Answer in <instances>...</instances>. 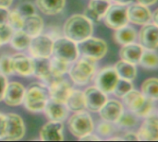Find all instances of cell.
<instances>
[{
	"label": "cell",
	"instance_id": "ac0fdd59",
	"mask_svg": "<svg viewBox=\"0 0 158 142\" xmlns=\"http://www.w3.org/2000/svg\"><path fill=\"white\" fill-rule=\"evenodd\" d=\"M98 112L102 119H104L105 121L117 123V121L124 112V109L120 102L117 100H107Z\"/></svg>",
	"mask_w": 158,
	"mask_h": 142
},
{
	"label": "cell",
	"instance_id": "e575fe53",
	"mask_svg": "<svg viewBox=\"0 0 158 142\" xmlns=\"http://www.w3.org/2000/svg\"><path fill=\"white\" fill-rule=\"evenodd\" d=\"M117 123L124 128H131L136 126L137 118L133 113H122Z\"/></svg>",
	"mask_w": 158,
	"mask_h": 142
},
{
	"label": "cell",
	"instance_id": "f5cc1de1",
	"mask_svg": "<svg viewBox=\"0 0 158 142\" xmlns=\"http://www.w3.org/2000/svg\"><path fill=\"white\" fill-rule=\"evenodd\" d=\"M106 1H109V0H106Z\"/></svg>",
	"mask_w": 158,
	"mask_h": 142
},
{
	"label": "cell",
	"instance_id": "8fae6325",
	"mask_svg": "<svg viewBox=\"0 0 158 142\" xmlns=\"http://www.w3.org/2000/svg\"><path fill=\"white\" fill-rule=\"evenodd\" d=\"M140 44L146 50L156 51L158 46V27L156 24H144L139 34Z\"/></svg>",
	"mask_w": 158,
	"mask_h": 142
},
{
	"label": "cell",
	"instance_id": "836d02e7",
	"mask_svg": "<svg viewBox=\"0 0 158 142\" xmlns=\"http://www.w3.org/2000/svg\"><path fill=\"white\" fill-rule=\"evenodd\" d=\"M131 90H133V84L131 83V81L118 79V80L113 90V92L117 97L122 98L125 94H127Z\"/></svg>",
	"mask_w": 158,
	"mask_h": 142
},
{
	"label": "cell",
	"instance_id": "f35d334b",
	"mask_svg": "<svg viewBox=\"0 0 158 142\" xmlns=\"http://www.w3.org/2000/svg\"><path fill=\"white\" fill-rule=\"evenodd\" d=\"M16 10L18 11V13L22 18H25V17L31 16L32 14H35V7L32 5V3H31V2H22V3H20L16 7Z\"/></svg>",
	"mask_w": 158,
	"mask_h": 142
},
{
	"label": "cell",
	"instance_id": "60d3db41",
	"mask_svg": "<svg viewBox=\"0 0 158 142\" xmlns=\"http://www.w3.org/2000/svg\"><path fill=\"white\" fill-rule=\"evenodd\" d=\"M13 32H14V30L8 24H6L0 27V44L8 43L12 37Z\"/></svg>",
	"mask_w": 158,
	"mask_h": 142
},
{
	"label": "cell",
	"instance_id": "f6af8a7d",
	"mask_svg": "<svg viewBox=\"0 0 158 142\" xmlns=\"http://www.w3.org/2000/svg\"><path fill=\"white\" fill-rule=\"evenodd\" d=\"M6 115L0 114V140L3 139L5 132H6Z\"/></svg>",
	"mask_w": 158,
	"mask_h": 142
},
{
	"label": "cell",
	"instance_id": "bcb514c9",
	"mask_svg": "<svg viewBox=\"0 0 158 142\" xmlns=\"http://www.w3.org/2000/svg\"><path fill=\"white\" fill-rule=\"evenodd\" d=\"M123 140H126V141H139V139H138V135L137 133H134V132H128L125 134V136L122 138Z\"/></svg>",
	"mask_w": 158,
	"mask_h": 142
},
{
	"label": "cell",
	"instance_id": "5b68a950",
	"mask_svg": "<svg viewBox=\"0 0 158 142\" xmlns=\"http://www.w3.org/2000/svg\"><path fill=\"white\" fill-rule=\"evenodd\" d=\"M52 55L54 57L69 64L77 60L79 50L75 42L67 37H61L54 42Z\"/></svg>",
	"mask_w": 158,
	"mask_h": 142
},
{
	"label": "cell",
	"instance_id": "3957f363",
	"mask_svg": "<svg viewBox=\"0 0 158 142\" xmlns=\"http://www.w3.org/2000/svg\"><path fill=\"white\" fill-rule=\"evenodd\" d=\"M95 73V61L90 58L82 57L77 61L69 71L70 79L78 85L89 83Z\"/></svg>",
	"mask_w": 158,
	"mask_h": 142
},
{
	"label": "cell",
	"instance_id": "ba28073f",
	"mask_svg": "<svg viewBox=\"0 0 158 142\" xmlns=\"http://www.w3.org/2000/svg\"><path fill=\"white\" fill-rule=\"evenodd\" d=\"M54 41L47 35L39 34L31 39L29 49L33 58H49L52 55Z\"/></svg>",
	"mask_w": 158,
	"mask_h": 142
},
{
	"label": "cell",
	"instance_id": "44dd1931",
	"mask_svg": "<svg viewBox=\"0 0 158 142\" xmlns=\"http://www.w3.org/2000/svg\"><path fill=\"white\" fill-rule=\"evenodd\" d=\"M44 29V20L37 15L32 14L31 16L23 18V22L21 26V30L27 33L30 37H34L41 34Z\"/></svg>",
	"mask_w": 158,
	"mask_h": 142
},
{
	"label": "cell",
	"instance_id": "7c38bea8",
	"mask_svg": "<svg viewBox=\"0 0 158 142\" xmlns=\"http://www.w3.org/2000/svg\"><path fill=\"white\" fill-rule=\"evenodd\" d=\"M72 90L73 89L69 81H67L63 78L56 79L50 83V99L61 103H66V101Z\"/></svg>",
	"mask_w": 158,
	"mask_h": 142
},
{
	"label": "cell",
	"instance_id": "5bb4252c",
	"mask_svg": "<svg viewBox=\"0 0 158 142\" xmlns=\"http://www.w3.org/2000/svg\"><path fill=\"white\" fill-rule=\"evenodd\" d=\"M139 140L143 141H156L158 140V120L157 116L150 115L140 128L138 133Z\"/></svg>",
	"mask_w": 158,
	"mask_h": 142
},
{
	"label": "cell",
	"instance_id": "e0dca14e",
	"mask_svg": "<svg viewBox=\"0 0 158 142\" xmlns=\"http://www.w3.org/2000/svg\"><path fill=\"white\" fill-rule=\"evenodd\" d=\"M11 61L14 73L23 77H28L33 74L34 61L32 58L22 54H17L11 56Z\"/></svg>",
	"mask_w": 158,
	"mask_h": 142
},
{
	"label": "cell",
	"instance_id": "ffe728a7",
	"mask_svg": "<svg viewBox=\"0 0 158 142\" xmlns=\"http://www.w3.org/2000/svg\"><path fill=\"white\" fill-rule=\"evenodd\" d=\"M46 116L50 119V121H57L62 122L68 117L69 109L67 108L65 103H58L52 99H49L46 103L44 109Z\"/></svg>",
	"mask_w": 158,
	"mask_h": 142
},
{
	"label": "cell",
	"instance_id": "7bdbcfd3",
	"mask_svg": "<svg viewBox=\"0 0 158 142\" xmlns=\"http://www.w3.org/2000/svg\"><path fill=\"white\" fill-rule=\"evenodd\" d=\"M9 11L5 7H0V27L7 24Z\"/></svg>",
	"mask_w": 158,
	"mask_h": 142
},
{
	"label": "cell",
	"instance_id": "4316f807",
	"mask_svg": "<svg viewBox=\"0 0 158 142\" xmlns=\"http://www.w3.org/2000/svg\"><path fill=\"white\" fill-rule=\"evenodd\" d=\"M38 8L46 15H56L61 12L66 0H36Z\"/></svg>",
	"mask_w": 158,
	"mask_h": 142
},
{
	"label": "cell",
	"instance_id": "30bf717a",
	"mask_svg": "<svg viewBox=\"0 0 158 142\" xmlns=\"http://www.w3.org/2000/svg\"><path fill=\"white\" fill-rule=\"evenodd\" d=\"M118 76L112 67H107L100 70L95 79V87L105 93L113 92V90L118 80Z\"/></svg>",
	"mask_w": 158,
	"mask_h": 142
},
{
	"label": "cell",
	"instance_id": "277c9868",
	"mask_svg": "<svg viewBox=\"0 0 158 142\" xmlns=\"http://www.w3.org/2000/svg\"><path fill=\"white\" fill-rule=\"evenodd\" d=\"M77 46L82 57L90 58L94 61L103 58L107 53L106 43L102 39L92 36L78 43Z\"/></svg>",
	"mask_w": 158,
	"mask_h": 142
},
{
	"label": "cell",
	"instance_id": "d590c367",
	"mask_svg": "<svg viewBox=\"0 0 158 142\" xmlns=\"http://www.w3.org/2000/svg\"><path fill=\"white\" fill-rule=\"evenodd\" d=\"M22 22H23V18L18 13V11L16 9L12 10L11 12H9L8 18H7V24L14 30H21Z\"/></svg>",
	"mask_w": 158,
	"mask_h": 142
},
{
	"label": "cell",
	"instance_id": "2e32d148",
	"mask_svg": "<svg viewBox=\"0 0 158 142\" xmlns=\"http://www.w3.org/2000/svg\"><path fill=\"white\" fill-rule=\"evenodd\" d=\"M127 14L129 21L134 24L144 25L151 21L152 13L146 6H143L140 3L133 4L127 7Z\"/></svg>",
	"mask_w": 158,
	"mask_h": 142
},
{
	"label": "cell",
	"instance_id": "cb8c5ba5",
	"mask_svg": "<svg viewBox=\"0 0 158 142\" xmlns=\"http://www.w3.org/2000/svg\"><path fill=\"white\" fill-rule=\"evenodd\" d=\"M122 98H123V102L126 104V106L134 115L142 107V105L143 104V103L146 99V97L143 93H141L140 91H135V90H131L127 94H125Z\"/></svg>",
	"mask_w": 158,
	"mask_h": 142
},
{
	"label": "cell",
	"instance_id": "d4e9b609",
	"mask_svg": "<svg viewBox=\"0 0 158 142\" xmlns=\"http://www.w3.org/2000/svg\"><path fill=\"white\" fill-rule=\"evenodd\" d=\"M115 30L116 31L114 33V39L120 45L134 43L137 39V32L135 29L131 26L125 25Z\"/></svg>",
	"mask_w": 158,
	"mask_h": 142
},
{
	"label": "cell",
	"instance_id": "52a82bcc",
	"mask_svg": "<svg viewBox=\"0 0 158 142\" xmlns=\"http://www.w3.org/2000/svg\"><path fill=\"white\" fill-rule=\"evenodd\" d=\"M105 24L112 30H118L128 24L127 6L121 4H115L109 6L105 16Z\"/></svg>",
	"mask_w": 158,
	"mask_h": 142
},
{
	"label": "cell",
	"instance_id": "7a4b0ae2",
	"mask_svg": "<svg viewBox=\"0 0 158 142\" xmlns=\"http://www.w3.org/2000/svg\"><path fill=\"white\" fill-rule=\"evenodd\" d=\"M50 99L49 88L42 83H32L25 89L23 103L25 108L31 113L44 111Z\"/></svg>",
	"mask_w": 158,
	"mask_h": 142
},
{
	"label": "cell",
	"instance_id": "d6986e66",
	"mask_svg": "<svg viewBox=\"0 0 158 142\" xmlns=\"http://www.w3.org/2000/svg\"><path fill=\"white\" fill-rule=\"evenodd\" d=\"M63 124L57 121H50L43 126L40 130V139L43 141H62Z\"/></svg>",
	"mask_w": 158,
	"mask_h": 142
},
{
	"label": "cell",
	"instance_id": "9c48e42d",
	"mask_svg": "<svg viewBox=\"0 0 158 142\" xmlns=\"http://www.w3.org/2000/svg\"><path fill=\"white\" fill-rule=\"evenodd\" d=\"M6 117V132L3 137V140L14 141L19 140L23 138L25 134V126L22 118L15 114H7Z\"/></svg>",
	"mask_w": 158,
	"mask_h": 142
},
{
	"label": "cell",
	"instance_id": "8992f818",
	"mask_svg": "<svg viewBox=\"0 0 158 142\" xmlns=\"http://www.w3.org/2000/svg\"><path fill=\"white\" fill-rule=\"evenodd\" d=\"M69 130L76 138H82L94 130V122L91 116L83 111L76 112L69 119Z\"/></svg>",
	"mask_w": 158,
	"mask_h": 142
},
{
	"label": "cell",
	"instance_id": "f546056e",
	"mask_svg": "<svg viewBox=\"0 0 158 142\" xmlns=\"http://www.w3.org/2000/svg\"><path fill=\"white\" fill-rule=\"evenodd\" d=\"M142 67L147 69H156L158 67V57L156 51L154 50H143L140 62Z\"/></svg>",
	"mask_w": 158,
	"mask_h": 142
},
{
	"label": "cell",
	"instance_id": "8d00e7d4",
	"mask_svg": "<svg viewBox=\"0 0 158 142\" xmlns=\"http://www.w3.org/2000/svg\"><path fill=\"white\" fill-rule=\"evenodd\" d=\"M0 73L5 76H9L14 73L10 56L8 55L0 56Z\"/></svg>",
	"mask_w": 158,
	"mask_h": 142
},
{
	"label": "cell",
	"instance_id": "83f0119b",
	"mask_svg": "<svg viewBox=\"0 0 158 142\" xmlns=\"http://www.w3.org/2000/svg\"><path fill=\"white\" fill-rule=\"evenodd\" d=\"M66 106L67 108L71 112H80L84 111L86 108L85 105V98H84V92L81 91H75L72 90L69 96L68 97L66 101Z\"/></svg>",
	"mask_w": 158,
	"mask_h": 142
},
{
	"label": "cell",
	"instance_id": "1f68e13d",
	"mask_svg": "<svg viewBox=\"0 0 158 142\" xmlns=\"http://www.w3.org/2000/svg\"><path fill=\"white\" fill-rule=\"evenodd\" d=\"M68 69H69V63L56 57H53L50 60V71L53 80L58 78H62L63 75L68 71Z\"/></svg>",
	"mask_w": 158,
	"mask_h": 142
},
{
	"label": "cell",
	"instance_id": "484cf974",
	"mask_svg": "<svg viewBox=\"0 0 158 142\" xmlns=\"http://www.w3.org/2000/svg\"><path fill=\"white\" fill-rule=\"evenodd\" d=\"M114 68L119 79L130 81H133L136 79L137 69L135 67V65L133 64H131L124 60H120L116 63Z\"/></svg>",
	"mask_w": 158,
	"mask_h": 142
},
{
	"label": "cell",
	"instance_id": "6da1fadb",
	"mask_svg": "<svg viewBox=\"0 0 158 142\" xmlns=\"http://www.w3.org/2000/svg\"><path fill=\"white\" fill-rule=\"evenodd\" d=\"M93 23L84 15H73L64 25V33L67 38L75 43H80L92 36Z\"/></svg>",
	"mask_w": 158,
	"mask_h": 142
},
{
	"label": "cell",
	"instance_id": "ee69618b",
	"mask_svg": "<svg viewBox=\"0 0 158 142\" xmlns=\"http://www.w3.org/2000/svg\"><path fill=\"white\" fill-rule=\"evenodd\" d=\"M6 85H7V79L6 76L0 73V101L3 100V96H4V92L6 88Z\"/></svg>",
	"mask_w": 158,
	"mask_h": 142
},
{
	"label": "cell",
	"instance_id": "d6a6232c",
	"mask_svg": "<svg viewBox=\"0 0 158 142\" xmlns=\"http://www.w3.org/2000/svg\"><path fill=\"white\" fill-rule=\"evenodd\" d=\"M109 6H110L109 2L106 0H91L88 7L102 18H104Z\"/></svg>",
	"mask_w": 158,
	"mask_h": 142
},
{
	"label": "cell",
	"instance_id": "ab89813d",
	"mask_svg": "<svg viewBox=\"0 0 158 142\" xmlns=\"http://www.w3.org/2000/svg\"><path fill=\"white\" fill-rule=\"evenodd\" d=\"M114 132V128L111 125L110 122L105 121L101 124L98 125L97 127V133L104 138H108L110 137Z\"/></svg>",
	"mask_w": 158,
	"mask_h": 142
},
{
	"label": "cell",
	"instance_id": "c3c4849f",
	"mask_svg": "<svg viewBox=\"0 0 158 142\" xmlns=\"http://www.w3.org/2000/svg\"><path fill=\"white\" fill-rule=\"evenodd\" d=\"M137 1H138V3H140V4L148 6H152V5H154V4H156L157 0H137Z\"/></svg>",
	"mask_w": 158,
	"mask_h": 142
},
{
	"label": "cell",
	"instance_id": "f1b7e54d",
	"mask_svg": "<svg viewBox=\"0 0 158 142\" xmlns=\"http://www.w3.org/2000/svg\"><path fill=\"white\" fill-rule=\"evenodd\" d=\"M31 39V37H30L23 30H14L9 42L11 43V46L16 50H24L29 47Z\"/></svg>",
	"mask_w": 158,
	"mask_h": 142
},
{
	"label": "cell",
	"instance_id": "74e56055",
	"mask_svg": "<svg viewBox=\"0 0 158 142\" xmlns=\"http://www.w3.org/2000/svg\"><path fill=\"white\" fill-rule=\"evenodd\" d=\"M154 100L146 98L143 104L142 105V107L135 113V116H141V117H146L148 116H150L154 110Z\"/></svg>",
	"mask_w": 158,
	"mask_h": 142
},
{
	"label": "cell",
	"instance_id": "9a60e30c",
	"mask_svg": "<svg viewBox=\"0 0 158 142\" xmlns=\"http://www.w3.org/2000/svg\"><path fill=\"white\" fill-rule=\"evenodd\" d=\"M25 88L19 82H11L6 85L3 100L8 106H18L23 102Z\"/></svg>",
	"mask_w": 158,
	"mask_h": 142
},
{
	"label": "cell",
	"instance_id": "603a6c76",
	"mask_svg": "<svg viewBox=\"0 0 158 142\" xmlns=\"http://www.w3.org/2000/svg\"><path fill=\"white\" fill-rule=\"evenodd\" d=\"M34 69L33 74L45 82L51 83L53 80L50 71V60L48 58H33Z\"/></svg>",
	"mask_w": 158,
	"mask_h": 142
},
{
	"label": "cell",
	"instance_id": "4dcf8cb0",
	"mask_svg": "<svg viewBox=\"0 0 158 142\" xmlns=\"http://www.w3.org/2000/svg\"><path fill=\"white\" fill-rule=\"evenodd\" d=\"M142 93L149 99L154 101L158 98V79L156 78H151L146 79L142 84Z\"/></svg>",
	"mask_w": 158,
	"mask_h": 142
},
{
	"label": "cell",
	"instance_id": "db71d44e",
	"mask_svg": "<svg viewBox=\"0 0 158 142\" xmlns=\"http://www.w3.org/2000/svg\"><path fill=\"white\" fill-rule=\"evenodd\" d=\"M0 45H1V44H0Z\"/></svg>",
	"mask_w": 158,
	"mask_h": 142
},
{
	"label": "cell",
	"instance_id": "7dc6e473",
	"mask_svg": "<svg viewBox=\"0 0 158 142\" xmlns=\"http://www.w3.org/2000/svg\"><path fill=\"white\" fill-rule=\"evenodd\" d=\"M80 140H81V141H99L100 138L95 136V135H94V134H92V133H89L86 136L81 138Z\"/></svg>",
	"mask_w": 158,
	"mask_h": 142
},
{
	"label": "cell",
	"instance_id": "7402d4cb",
	"mask_svg": "<svg viewBox=\"0 0 158 142\" xmlns=\"http://www.w3.org/2000/svg\"><path fill=\"white\" fill-rule=\"evenodd\" d=\"M143 52V48L142 47L141 44L131 43L123 45V47L120 49L119 55L121 60H124L133 65H137L140 62Z\"/></svg>",
	"mask_w": 158,
	"mask_h": 142
},
{
	"label": "cell",
	"instance_id": "816d5d0a",
	"mask_svg": "<svg viewBox=\"0 0 158 142\" xmlns=\"http://www.w3.org/2000/svg\"><path fill=\"white\" fill-rule=\"evenodd\" d=\"M115 2H117L118 4H121V5H127L132 2V0H114Z\"/></svg>",
	"mask_w": 158,
	"mask_h": 142
},
{
	"label": "cell",
	"instance_id": "f907efd6",
	"mask_svg": "<svg viewBox=\"0 0 158 142\" xmlns=\"http://www.w3.org/2000/svg\"><path fill=\"white\" fill-rule=\"evenodd\" d=\"M157 10H155V12L151 15V20L153 21L154 24H156L157 25Z\"/></svg>",
	"mask_w": 158,
	"mask_h": 142
},
{
	"label": "cell",
	"instance_id": "4fadbf2b",
	"mask_svg": "<svg viewBox=\"0 0 158 142\" xmlns=\"http://www.w3.org/2000/svg\"><path fill=\"white\" fill-rule=\"evenodd\" d=\"M86 108L91 112H98L107 101L106 93L97 87H90L84 92Z\"/></svg>",
	"mask_w": 158,
	"mask_h": 142
},
{
	"label": "cell",
	"instance_id": "681fc988",
	"mask_svg": "<svg viewBox=\"0 0 158 142\" xmlns=\"http://www.w3.org/2000/svg\"><path fill=\"white\" fill-rule=\"evenodd\" d=\"M13 0H0V7H5L7 8L10 6V5L12 4Z\"/></svg>",
	"mask_w": 158,
	"mask_h": 142
},
{
	"label": "cell",
	"instance_id": "b9f144b4",
	"mask_svg": "<svg viewBox=\"0 0 158 142\" xmlns=\"http://www.w3.org/2000/svg\"><path fill=\"white\" fill-rule=\"evenodd\" d=\"M84 16L92 22V23H98L101 20V18L99 16H97L93 10H91L89 7L86 8V10L84 11Z\"/></svg>",
	"mask_w": 158,
	"mask_h": 142
}]
</instances>
